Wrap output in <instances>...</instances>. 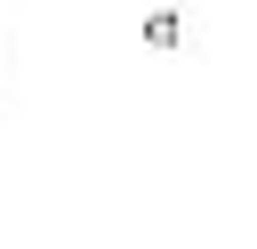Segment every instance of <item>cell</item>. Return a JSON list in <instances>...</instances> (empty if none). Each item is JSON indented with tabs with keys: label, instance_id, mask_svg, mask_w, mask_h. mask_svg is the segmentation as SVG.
Wrapping results in <instances>:
<instances>
[{
	"label": "cell",
	"instance_id": "1",
	"mask_svg": "<svg viewBox=\"0 0 257 249\" xmlns=\"http://www.w3.org/2000/svg\"><path fill=\"white\" fill-rule=\"evenodd\" d=\"M145 40H153V48H177V40H185V24L161 8V16H145Z\"/></svg>",
	"mask_w": 257,
	"mask_h": 249
}]
</instances>
